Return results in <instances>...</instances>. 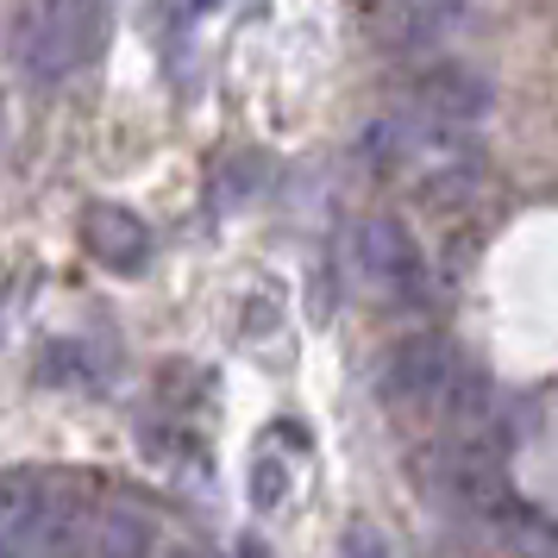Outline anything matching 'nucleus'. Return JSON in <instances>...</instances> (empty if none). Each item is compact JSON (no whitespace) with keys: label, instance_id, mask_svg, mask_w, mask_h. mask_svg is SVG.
<instances>
[{"label":"nucleus","instance_id":"obj_1","mask_svg":"<svg viewBox=\"0 0 558 558\" xmlns=\"http://www.w3.org/2000/svg\"><path fill=\"white\" fill-rule=\"evenodd\" d=\"M95 45H101V0H38L20 51H26V70L38 82H57L82 70Z\"/></svg>","mask_w":558,"mask_h":558},{"label":"nucleus","instance_id":"obj_2","mask_svg":"<svg viewBox=\"0 0 558 558\" xmlns=\"http://www.w3.org/2000/svg\"><path fill=\"white\" fill-rule=\"evenodd\" d=\"M357 277L377 289L383 302H414L427 282V257L414 245V232L396 214H377L357 227Z\"/></svg>","mask_w":558,"mask_h":558},{"label":"nucleus","instance_id":"obj_3","mask_svg":"<svg viewBox=\"0 0 558 558\" xmlns=\"http://www.w3.org/2000/svg\"><path fill=\"white\" fill-rule=\"evenodd\" d=\"M452 383H458V352L446 345V339H402L377 371L383 402H396V408L452 402Z\"/></svg>","mask_w":558,"mask_h":558},{"label":"nucleus","instance_id":"obj_4","mask_svg":"<svg viewBox=\"0 0 558 558\" xmlns=\"http://www.w3.org/2000/svg\"><path fill=\"white\" fill-rule=\"evenodd\" d=\"M82 245H88V257H101L107 270H120V277L151 264V227L120 202H95L82 214Z\"/></svg>","mask_w":558,"mask_h":558},{"label":"nucleus","instance_id":"obj_5","mask_svg":"<svg viewBox=\"0 0 558 558\" xmlns=\"http://www.w3.org/2000/svg\"><path fill=\"white\" fill-rule=\"evenodd\" d=\"M51 502H57V489H51V483H38L32 471H13V477H7L0 533H7V553H13V558H32V546H38V527H45Z\"/></svg>","mask_w":558,"mask_h":558},{"label":"nucleus","instance_id":"obj_6","mask_svg":"<svg viewBox=\"0 0 558 558\" xmlns=\"http://www.w3.org/2000/svg\"><path fill=\"white\" fill-rule=\"evenodd\" d=\"M82 546H88V508H82L70 489H57V502H51V514H45V527H38L32 558H82Z\"/></svg>","mask_w":558,"mask_h":558},{"label":"nucleus","instance_id":"obj_7","mask_svg":"<svg viewBox=\"0 0 558 558\" xmlns=\"http://www.w3.org/2000/svg\"><path fill=\"white\" fill-rule=\"evenodd\" d=\"M95 553L101 558H157V527L132 508H107L95 527Z\"/></svg>","mask_w":558,"mask_h":558},{"label":"nucleus","instance_id":"obj_8","mask_svg":"<svg viewBox=\"0 0 558 558\" xmlns=\"http://www.w3.org/2000/svg\"><path fill=\"white\" fill-rule=\"evenodd\" d=\"M332 558H389V546H383L377 527H364V521H357V527L339 533V553H332Z\"/></svg>","mask_w":558,"mask_h":558},{"label":"nucleus","instance_id":"obj_9","mask_svg":"<svg viewBox=\"0 0 558 558\" xmlns=\"http://www.w3.org/2000/svg\"><path fill=\"white\" fill-rule=\"evenodd\" d=\"M396 7H402L408 20H421V26H433V20H446V13H452L458 0H396Z\"/></svg>","mask_w":558,"mask_h":558},{"label":"nucleus","instance_id":"obj_10","mask_svg":"<svg viewBox=\"0 0 558 558\" xmlns=\"http://www.w3.org/2000/svg\"><path fill=\"white\" fill-rule=\"evenodd\" d=\"M207 7H214V0H177V13H182V20H195V13H207Z\"/></svg>","mask_w":558,"mask_h":558}]
</instances>
